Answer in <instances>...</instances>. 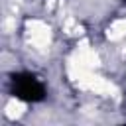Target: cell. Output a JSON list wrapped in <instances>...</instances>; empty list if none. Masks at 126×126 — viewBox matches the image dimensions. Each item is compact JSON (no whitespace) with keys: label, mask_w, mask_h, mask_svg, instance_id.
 Masks as SVG:
<instances>
[{"label":"cell","mask_w":126,"mask_h":126,"mask_svg":"<svg viewBox=\"0 0 126 126\" xmlns=\"http://www.w3.org/2000/svg\"><path fill=\"white\" fill-rule=\"evenodd\" d=\"M10 93H12V96H16L18 100H24V102H39L47 94L43 83L33 73H28V71L14 73L10 77Z\"/></svg>","instance_id":"6da1fadb"}]
</instances>
